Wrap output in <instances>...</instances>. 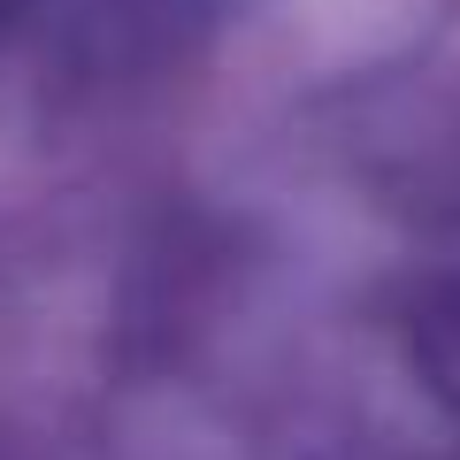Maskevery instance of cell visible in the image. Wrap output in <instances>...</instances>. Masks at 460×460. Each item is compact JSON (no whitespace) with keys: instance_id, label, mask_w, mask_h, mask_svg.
Listing matches in <instances>:
<instances>
[{"instance_id":"obj_1","label":"cell","mask_w":460,"mask_h":460,"mask_svg":"<svg viewBox=\"0 0 460 460\" xmlns=\"http://www.w3.org/2000/svg\"><path fill=\"white\" fill-rule=\"evenodd\" d=\"M399 330H407V368L422 376V392L460 422V277H429Z\"/></svg>"}]
</instances>
